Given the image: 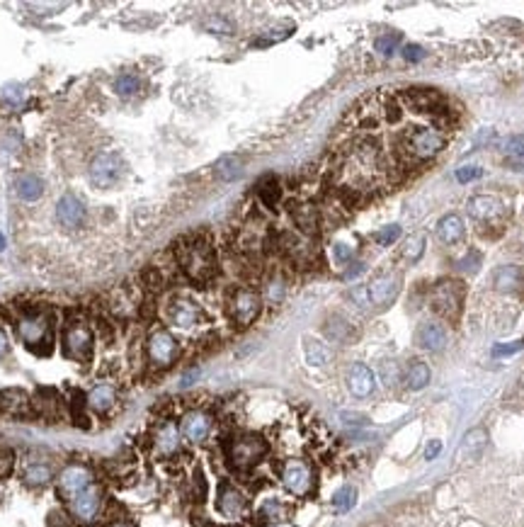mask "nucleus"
I'll return each instance as SVG.
<instances>
[{"instance_id": "nucleus-51", "label": "nucleus", "mask_w": 524, "mask_h": 527, "mask_svg": "<svg viewBox=\"0 0 524 527\" xmlns=\"http://www.w3.org/2000/svg\"><path fill=\"white\" fill-rule=\"evenodd\" d=\"M478 263H480V255L478 253H471V258H464L459 263L461 270H469V272H476L478 270Z\"/></svg>"}, {"instance_id": "nucleus-38", "label": "nucleus", "mask_w": 524, "mask_h": 527, "mask_svg": "<svg viewBox=\"0 0 524 527\" xmlns=\"http://www.w3.org/2000/svg\"><path fill=\"white\" fill-rule=\"evenodd\" d=\"M260 515L268 522H272V525H277V522H282L284 517H287V508H284L279 501H268V503H262Z\"/></svg>"}, {"instance_id": "nucleus-46", "label": "nucleus", "mask_w": 524, "mask_h": 527, "mask_svg": "<svg viewBox=\"0 0 524 527\" xmlns=\"http://www.w3.org/2000/svg\"><path fill=\"white\" fill-rule=\"evenodd\" d=\"M480 175H483V168H478V165H464V168L456 170L459 183H471V180H478Z\"/></svg>"}, {"instance_id": "nucleus-16", "label": "nucleus", "mask_w": 524, "mask_h": 527, "mask_svg": "<svg viewBox=\"0 0 524 527\" xmlns=\"http://www.w3.org/2000/svg\"><path fill=\"white\" fill-rule=\"evenodd\" d=\"M469 214L478 221H495L505 214V207L498 197L490 194H476L469 199Z\"/></svg>"}, {"instance_id": "nucleus-18", "label": "nucleus", "mask_w": 524, "mask_h": 527, "mask_svg": "<svg viewBox=\"0 0 524 527\" xmlns=\"http://www.w3.org/2000/svg\"><path fill=\"white\" fill-rule=\"evenodd\" d=\"M347 387H350V391L355 394L357 398H366L376 389L374 372L362 362L352 364L350 372H347Z\"/></svg>"}, {"instance_id": "nucleus-4", "label": "nucleus", "mask_w": 524, "mask_h": 527, "mask_svg": "<svg viewBox=\"0 0 524 527\" xmlns=\"http://www.w3.org/2000/svg\"><path fill=\"white\" fill-rule=\"evenodd\" d=\"M268 454V443L260 438V435H238V438L231 440L228 445V459L236 469L245 472V469H252L255 464H260Z\"/></svg>"}, {"instance_id": "nucleus-39", "label": "nucleus", "mask_w": 524, "mask_h": 527, "mask_svg": "<svg viewBox=\"0 0 524 527\" xmlns=\"http://www.w3.org/2000/svg\"><path fill=\"white\" fill-rule=\"evenodd\" d=\"M398 44H401V35H384L376 39V51L384 56H391V54H396Z\"/></svg>"}, {"instance_id": "nucleus-11", "label": "nucleus", "mask_w": 524, "mask_h": 527, "mask_svg": "<svg viewBox=\"0 0 524 527\" xmlns=\"http://www.w3.org/2000/svg\"><path fill=\"white\" fill-rule=\"evenodd\" d=\"M364 292H366L369 306H386V304L393 302V299L398 297V292H401V277L391 272L379 275V277H374L366 284Z\"/></svg>"}, {"instance_id": "nucleus-40", "label": "nucleus", "mask_w": 524, "mask_h": 527, "mask_svg": "<svg viewBox=\"0 0 524 527\" xmlns=\"http://www.w3.org/2000/svg\"><path fill=\"white\" fill-rule=\"evenodd\" d=\"M398 236H401V226L398 224H391V226H384V229H379L374 234V241L379 246H391V243H396Z\"/></svg>"}, {"instance_id": "nucleus-44", "label": "nucleus", "mask_w": 524, "mask_h": 527, "mask_svg": "<svg viewBox=\"0 0 524 527\" xmlns=\"http://www.w3.org/2000/svg\"><path fill=\"white\" fill-rule=\"evenodd\" d=\"M204 27L209 32H214V35H233V25L228 20H223V17H209L204 22Z\"/></svg>"}, {"instance_id": "nucleus-29", "label": "nucleus", "mask_w": 524, "mask_h": 527, "mask_svg": "<svg viewBox=\"0 0 524 527\" xmlns=\"http://www.w3.org/2000/svg\"><path fill=\"white\" fill-rule=\"evenodd\" d=\"M214 173H216V178L223 180V183H231V180H236L238 175L243 173V160L238 158V156H223V158H218L216 165H214Z\"/></svg>"}, {"instance_id": "nucleus-24", "label": "nucleus", "mask_w": 524, "mask_h": 527, "mask_svg": "<svg viewBox=\"0 0 524 527\" xmlns=\"http://www.w3.org/2000/svg\"><path fill=\"white\" fill-rule=\"evenodd\" d=\"M415 340L420 348L432 350V353H440L447 345V331L442 329L440 324H422L415 333Z\"/></svg>"}, {"instance_id": "nucleus-19", "label": "nucleus", "mask_w": 524, "mask_h": 527, "mask_svg": "<svg viewBox=\"0 0 524 527\" xmlns=\"http://www.w3.org/2000/svg\"><path fill=\"white\" fill-rule=\"evenodd\" d=\"M32 408V398L25 389L20 387H10V389H0V411L10 413V416H27Z\"/></svg>"}, {"instance_id": "nucleus-12", "label": "nucleus", "mask_w": 524, "mask_h": 527, "mask_svg": "<svg viewBox=\"0 0 524 527\" xmlns=\"http://www.w3.org/2000/svg\"><path fill=\"white\" fill-rule=\"evenodd\" d=\"M282 483L294 496H306L313 488V469L308 467L306 462L292 459V462H287L282 469Z\"/></svg>"}, {"instance_id": "nucleus-37", "label": "nucleus", "mask_w": 524, "mask_h": 527, "mask_svg": "<svg viewBox=\"0 0 524 527\" xmlns=\"http://www.w3.org/2000/svg\"><path fill=\"white\" fill-rule=\"evenodd\" d=\"M422 253H425V236L422 234L411 236L406 241V246H403V258L411 260V263H418L422 258Z\"/></svg>"}, {"instance_id": "nucleus-1", "label": "nucleus", "mask_w": 524, "mask_h": 527, "mask_svg": "<svg viewBox=\"0 0 524 527\" xmlns=\"http://www.w3.org/2000/svg\"><path fill=\"white\" fill-rule=\"evenodd\" d=\"M175 255H178V263L180 268H183V272L187 275L192 282H199V284L209 282L218 270L214 248L207 241H187V243H180L178 248H175Z\"/></svg>"}, {"instance_id": "nucleus-7", "label": "nucleus", "mask_w": 524, "mask_h": 527, "mask_svg": "<svg viewBox=\"0 0 524 527\" xmlns=\"http://www.w3.org/2000/svg\"><path fill=\"white\" fill-rule=\"evenodd\" d=\"M124 173V163L122 156L117 151H100L97 156L90 163V180H93L95 187L100 189H109L119 183Z\"/></svg>"}, {"instance_id": "nucleus-33", "label": "nucleus", "mask_w": 524, "mask_h": 527, "mask_svg": "<svg viewBox=\"0 0 524 527\" xmlns=\"http://www.w3.org/2000/svg\"><path fill=\"white\" fill-rule=\"evenodd\" d=\"M257 197H260V202L265 204V207H274V204L279 202V197H282V187H279L277 178L260 180V185H257Z\"/></svg>"}, {"instance_id": "nucleus-50", "label": "nucleus", "mask_w": 524, "mask_h": 527, "mask_svg": "<svg viewBox=\"0 0 524 527\" xmlns=\"http://www.w3.org/2000/svg\"><path fill=\"white\" fill-rule=\"evenodd\" d=\"M49 527H71V520L64 515V512L54 510V512H49Z\"/></svg>"}, {"instance_id": "nucleus-25", "label": "nucleus", "mask_w": 524, "mask_h": 527, "mask_svg": "<svg viewBox=\"0 0 524 527\" xmlns=\"http://www.w3.org/2000/svg\"><path fill=\"white\" fill-rule=\"evenodd\" d=\"M437 236H440L442 243H459L464 239V221L459 219L456 214H447L440 219L437 224Z\"/></svg>"}, {"instance_id": "nucleus-2", "label": "nucleus", "mask_w": 524, "mask_h": 527, "mask_svg": "<svg viewBox=\"0 0 524 527\" xmlns=\"http://www.w3.org/2000/svg\"><path fill=\"white\" fill-rule=\"evenodd\" d=\"M447 144V136L437 127H415L403 134L401 154L406 163H420V160L435 158Z\"/></svg>"}, {"instance_id": "nucleus-43", "label": "nucleus", "mask_w": 524, "mask_h": 527, "mask_svg": "<svg viewBox=\"0 0 524 527\" xmlns=\"http://www.w3.org/2000/svg\"><path fill=\"white\" fill-rule=\"evenodd\" d=\"M12 467H15V452L0 445V479H6L12 472Z\"/></svg>"}, {"instance_id": "nucleus-23", "label": "nucleus", "mask_w": 524, "mask_h": 527, "mask_svg": "<svg viewBox=\"0 0 524 527\" xmlns=\"http://www.w3.org/2000/svg\"><path fill=\"white\" fill-rule=\"evenodd\" d=\"M218 510L226 517H233V520L241 517L243 512H245V498H243V493L238 491V488L223 483V486L218 488Z\"/></svg>"}, {"instance_id": "nucleus-10", "label": "nucleus", "mask_w": 524, "mask_h": 527, "mask_svg": "<svg viewBox=\"0 0 524 527\" xmlns=\"http://www.w3.org/2000/svg\"><path fill=\"white\" fill-rule=\"evenodd\" d=\"M262 308L260 294L252 289H238L231 297V319L238 326H250L257 319V313Z\"/></svg>"}, {"instance_id": "nucleus-15", "label": "nucleus", "mask_w": 524, "mask_h": 527, "mask_svg": "<svg viewBox=\"0 0 524 527\" xmlns=\"http://www.w3.org/2000/svg\"><path fill=\"white\" fill-rule=\"evenodd\" d=\"M56 219L64 229L73 231V229H80L85 221V207L78 197L73 194H64L56 204Z\"/></svg>"}, {"instance_id": "nucleus-6", "label": "nucleus", "mask_w": 524, "mask_h": 527, "mask_svg": "<svg viewBox=\"0 0 524 527\" xmlns=\"http://www.w3.org/2000/svg\"><path fill=\"white\" fill-rule=\"evenodd\" d=\"M461 304H464V284L459 279H445L432 289V308L445 319H459Z\"/></svg>"}, {"instance_id": "nucleus-31", "label": "nucleus", "mask_w": 524, "mask_h": 527, "mask_svg": "<svg viewBox=\"0 0 524 527\" xmlns=\"http://www.w3.org/2000/svg\"><path fill=\"white\" fill-rule=\"evenodd\" d=\"M406 384L413 391H420L430 384V367L425 362H413L406 372Z\"/></svg>"}, {"instance_id": "nucleus-32", "label": "nucleus", "mask_w": 524, "mask_h": 527, "mask_svg": "<svg viewBox=\"0 0 524 527\" xmlns=\"http://www.w3.org/2000/svg\"><path fill=\"white\" fill-rule=\"evenodd\" d=\"M303 355H306V362L311 367H323V364L330 362V350L318 340H306L303 343Z\"/></svg>"}, {"instance_id": "nucleus-8", "label": "nucleus", "mask_w": 524, "mask_h": 527, "mask_svg": "<svg viewBox=\"0 0 524 527\" xmlns=\"http://www.w3.org/2000/svg\"><path fill=\"white\" fill-rule=\"evenodd\" d=\"M88 486H93V469L85 467V464H68V467L61 469L59 479H56L59 496L66 501H73Z\"/></svg>"}, {"instance_id": "nucleus-20", "label": "nucleus", "mask_w": 524, "mask_h": 527, "mask_svg": "<svg viewBox=\"0 0 524 527\" xmlns=\"http://www.w3.org/2000/svg\"><path fill=\"white\" fill-rule=\"evenodd\" d=\"M85 403H88V408L95 413H109L114 408V403H117V389L107 382L95 384V387L85 394Z\"/></svg>"}, {"instance_id": "nucleus-45", "label": "nucleus", "mask_w": 524, "mask_h": 527, "mask_svg": "<svg viewBox=\"0 0 524 527\" xmlns=\"http://www.w3.org/2000/svg\"><path fill=\"white\" fill-rule=\"evenodd\" d=\"M524 348V340H514V343H498L493 348V358H505V355H514Z\"/></svg>"}, {"instance_id": "nucleus-47", "label": "nucleus", "mask_w": 524, "mask_h": 527, "mask_svg": "<svg viewBox=\"0 0 524 527\" xmlns=\"http://www.w3.org/2000/svg\"><path fill=\"white\" fill-rule=\"evenodd\" d=\"M333 253H335L337 263L345 265V263H350V260H352V253H355V248H352V246H347V243H335V246H333Z\"/></svg>"}, {"instance_id": "nucleus-57", "label": "nucleus", "mask_w": 524, "mask_h": 527, "mask_svg": "<svg viewBox=\"0 0 524 527\" xmlns=\"http://www.w3.org/2000/svg\"><path fill=\"white\" fill-rule=\"evenodd\" d=\"M270 527H292V525H284V522H277V525H270Z\"/></svg>"}, {"instance_id": "nucleus-41", "label": "nucleus", "mask_w": 524, "mask_h": 527, "mask_svg": "<svg viewBox=\"0 0 524 527\" xmlns=\"http://www.w3.org/2000/svg\"><path fill=\"white\" fill-rule=\"evenodd\" d=\"M292 35V27H277V30H268L265 35L260 37V39L255 41L257 46H268V44H277V41L287 39V37Z\"/></svg>"}, {"instance_id": "nucleus-52", "label": "nucleus", "mask_w": 524, "mask_h": 527, "mask_svg": "<svg viewBox=\"0 0 524 527\" xmlns=\"http://www.w3.org/2000/svg\"><path fill=\"white\" fill-rule=\"evenodd\" d=\"M440 452H442V443L440 440H432V443L425 447V459H435Z\"/></svg>"}, {"instance_id": "nucleus-9", "label": "nucleus", "mask_w": 524, "mask_h": 527, "mask_svg": "<svg viewBox=\"0 0 524 527\" xmlns=\"http://www.w3.org/2000/svg\"><path fill=\"white\" fill-rule=\"evenodd\" d=\"M178 355H180V345H178V340L168 333V331H156V333H151L149 358H151V362H153L156 367H160V369L170 367V364L178 360Z\"/></svg>"}, {"instance_id": "nucleus-17", "label": "nucleus", "mask_w": 524, "mask_h": 527, "mask_svg": "<svg viewBox=\"0 0 524 527\" xmlns=\"http://www.w3.org/2000/svg\"><path fill=\"white\" fill-rule=\"evenodd\" d=\"M168 319L173 321L175 326H180V329H192V326H197L199 319H202V311H199L197 304L189 302V299H173L168 306Z\"/></svg>"}, {"instance_id": "nucleus-34", "label": "nucleus", "mask_w": 524, "mask_h": 527, "mask_svg": "<svg viewBox=\"0 0 524 527\" xmlns=\"http://www.w3.org/2000/svg\"><path fill=\"white\" fill-rule=\"evenodd\" d=\"M326 335L335 343H347L352 338V326L347 321H342L340 316H333L326 324Z\"/></svg>"}, {"instance_id": "nucleus-49", "label": "nucleus", "mask_w": 524, "mask_h": 527, "mask_svg": "<svg viewBox=\"0 0 524 527\" xmlns=\"http://www.w3.org/2000/svg\"><path fill=\"white\" fill-rule=\"evenodd\" d=\"M425 56H427L425 49H422V46H418V44H408L406 49H403V59L413 61V64H415V61H422Z\"/></svg>"}, {"instance_id": "nucleus-27", "label": "nucleus", "mask_w": 524, "mask_h": 527, "mask_svg": "<svg viewBox=\"0 0 524 527\" xmlns=\"http://www.w3.org/2000/svg\"><path fill=\"white\" fill-rule=\"evenodd\" d=\"M485 443H488V435H485L483 428H474L464 435V443H461V454L469 459H476L480 452H483Z\"/></svg>"}, {"instance_id": "nucleus-36", "label": "nucleus", "mask_w": 524, "mask_h": 527, "mask_svg": "<svg viewBox=\"0 0 524 527\" xmlns=\"http://www.w3.org/2000/svg\"><path fill=\"white\" fill-rule=\"evenodd\" d=\"M357 503V491L352 486H342L335 491V496H333V508H335L337 512H347L352 510Z\"/></svg>"}, {"instance_id": "nucleus-14", "label": "nucleus", "mask_w": 524, "mask_h": 527, "mask_svg": "<svg viewBox=\"0 0 524 527\" xmlns=\"http://www.w3.org/2000/svg\"><path fill=\"white\" fill-rule=\"evenodd\" d=\"M180 433L183 438H187L189 443H204L212 433V416L204 411H189L183 416V423H180Z\"/></svg>"}, {"instance_id": "nucleus-56", "label": "nucleus", "mask_w": 524, "mask_h": 527, "mask_svg": "<svg viewBox=\"0 0 524 527\" xmlns=\"http://www.w3.org/2000/svg\"><path fill=\"white\" fill-rule=\"evenodd\" d=\"M3 250H6V236L0 234V253H3Z\"/></svg>"}, {"instance_id": "nucleus-21", "label": "nucleus", "mask_w": 524, "mask_h": 527, "mask_svg": "<svg viewBox=\"0 0 524 527\" xmlns=\"http://www.w3.org/2000/svg\"><path fill=\"white\" fill-rule=\"evenodd\" d=\"M493 284L495 289L503 294L519 292L524 284V268H519V265H503V268L495 270Z\"/></svg>"}, {"instance_id": "nucleus-42", "label": "nucleus", "mask_w": 524, "mask_h": 527, "mask_svg": "<svg viewBox=\"0 0 524 527\" xmlns=\"http://www.w3.org/2000/svg\"><path fill=\"white\" fill-rule=\"evenodd\" d=\"M505 154L514 160H524V134L509 136V139L505 141Z\"/></svg>"}, {"instance_id": "nucleus-13", "label": "nucleus", "mask_w": 524, "mask_h": 527, "mask_svg": "<svg viewBox=\"0 0 524 527\" xmlns=\"http://www.w3.org/2000/svg\"><path fill=\"white\" fill-rule=\"evenodd\" d=\"M100 506H102V491L97 486H88L83 493H78L71 501V512H73V517L78 522L88 525V522H93L97 517Z\"/></svg>"}, {"instance_id": "nucleus-22", "label": "nucleus", "mask_w": 524, "mask_h": 527, "mask_svg": "<svg viewBox=\"0 0 524 527\" xmlns=\"http://www.w3.org/2000/svg\"><path fill=\"white\" fill-rule=\"evenodd\" d=\"M180 428L175 423H163L153 435V445H156V452L163 454V457H170L180 450Z\"/></svg>"}, {"instance_id": "nucleus-58", "label": "nucleus", "mask_w": 524, "mask_h": 527, "mask_svg": "<svg viewBox=\"0 0 524 527\" xmlns=\"http://www.w3.org/2000/svg\"><path fill=\"white\" fill-rule=\"evenodd\" d=\"M112 527H127V525H122V522H117V525H112Z\"/></svg>"}, {"instance_id": "nucleus-30", "label": "nucleus", "mask_w": 524, "mask_h": 527, "mask_svg": "<svg viewBox=\"0 0 524 527\" xmlns=\"http://www.w3.org/2000/svg\"><path fill=\"white\" fill-rule=\"evenodd\" d=\"M292 214H294V221H297L299 229L306 231V234H316L318 214H316V209H313L311 204H299V207L292 209Z\"/></svg>"}, {"instance_id": "nucleus-35", "label": "nucleus", "mask_w": 524, "mask_h": 527, "mask_svg": "<svg viewBox=\"0 0 524 527\" xmlns=\"http://www.w3.org/2000/svg\"><path fill=\"white\" fill-rule=\"evenodd\" d=\"M114 90H117V95H122V98H131V95H136L141 90L139 75H134V73L119 75V78L114 80Z\"/></svg>"}, {"instance_id": "nucleus-48", "label": "nucleus", "mask_w": 524, "mask_h": 527, "mask_svg": "<svg viewBox=\"0 0 524 527\" xmlns=\"http://www.w3.org/2000/svg\"><path fill=\"white\" fill-rule=\"evenodd\" d=\"M381 377H384V384L386 387H391V384H396L398 382V369L393 362H384V367H381Z\"/></svg>"}, {"instance_id": "nucleus-54", "label": "nucleus", "mask_w": 524, "mask_h": 527, "mask_svg": "<svg viewBox=\"0 0 524 527\" xmlns=\"http://www.w3.org/2000/svg\"><path fill=\"white\" fill-rule=\"evenodd\" d=\"M342 418H345L347 423H364V418H362V416H350V413H342Z\"/></svg>"}, {"instance_id": "nucleus-55", "label": "nucleus", "mask_w": 524, "mask_h": 527, "mask_svg": "<svg viewBox=\"0 0 524 527\" xmlns=\"http://www.w3.org/2000/svg\"><path fill=\"white\" fill-rule=\"evenodd\" d=\"M355 265H357V268H350V270H347V277H355V275H359L362 270H364V265H362V263H355Z\"/></svg>"}, {"instance_id": "nucleus-5", "label": "nucleus", "mask_w": 524, "mask_h": 527, "mask_svg": "<svg viewBox=\"0 0 524 527\" xmlns=\"http://www.w3.org/2000/svg\"><path fill=\"white\" fill-rule=\"evenodd\" d=\"M95 348L93 331L83 324V321H68L64 329V353L66 358L75 360V362H90Z\"/></svg>"}, {"instance_id": "nucleus-28", "label": "nucleus", "mask_w": 524, "mask_h": 527, "mask_svg": "<svg viewBox=\"0 0 524 527\" xmlns=\"http://www.w3.org/2000/svg\"><path fill=\"white\" fill-rule=\"evenodd\" d=\"M22 479H25L27 486H46L54 479V472H51V467L46 462H32L27 464Z\"/></svg>"}, {"instance_id": "nucleus-53", "label": "nucleus", "mask_w": 524, "mask_h": 527, "mask_svg": "<svg viewBox=\"0 0 524 527\" xmlns=\"http://www.w3.org/2000/svg\"><path fill=\"white\" fill-rule=\"evenodd\" d=\"M8 348H10V343H8V335L6 331H0V358L8 353Z\"/></svg>"}, {"instance_id": "nucleus-3", "label": "nucleus", "mask_w": 524, "mask_h": 527, "mask_svg": "<svg viewBox=\"0 0 524 527\" xmlns=\"http://www.w3.org/2000/svg\"><path fill=\"white\" fill-rule=\"evenodd\" d=\"M17 333L25 345L37 355H49L54 348V316L49 311H32L22 316Z\"/></svg>"}, {"instance_id": "nucleus-26", "label": "nucleus", "mask_w": 524, "mask_h": 527, "mask_svg": "<svg viewBox=\"0 0 524 527\" xmlns=\"http://www.w3.org/2000/svg\"><path fill=\"white\" fill-rule=\"evenodd\" d=\"M17 197L25 199V202H37L44 192V183H41L37 175H20L15 183Z\"/></svg>"}]
</instances>
